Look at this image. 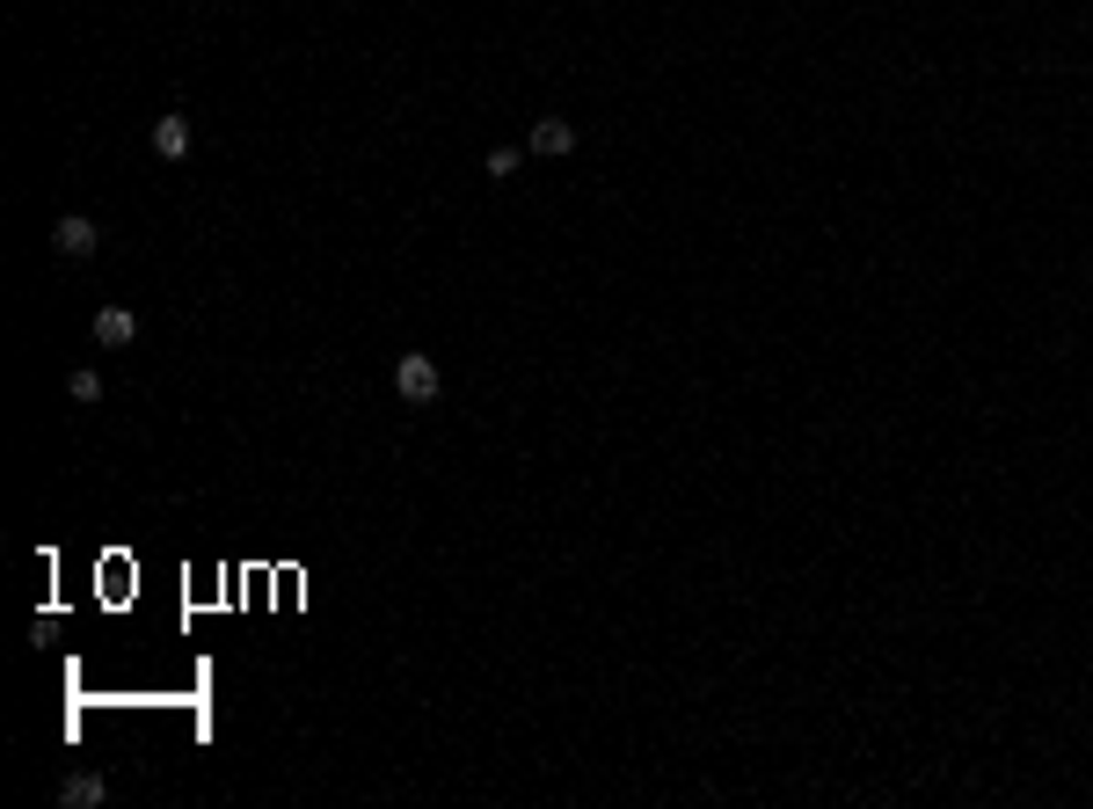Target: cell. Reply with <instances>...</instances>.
Returning a JSON list of instances; mask_svg holds the SVG:
<instances>
[{
  "label": "cell",
  "instance_id": "277c9868",
  "mask_svg": "<svg viewBox=\"0 0 1093 809\" xmlns=\"http://www.w3.org/2000/svg\"><path fill=\"white\" fill-rule=\"evenodd\" d=\"M569 146H576V124H569V117H539V124H533V154L561 160Z\"/></svg>",
  "mask_w": 1093,
  "mask_h": 809
},
{
  "label": "cell",
  "instance_id": "3957f363",
  "mask_svg": "<svg viewBox=\"0 0 1093 809\" xmlns=\"http://www.w3.org/2000/svg\"><path fill=\"white\" fill-rule=\"evenodd\" d=\"M59 802H66V809H103V802H110V780H103V774H66Z\"/></svg>",
  "mask_w": 1093,
  "mask_h": 809
},
{
  "label": "cell",
  "instance_id": "6da1fadb",
  "mask_svg": "<svg viewBox=\"0 0 1093 809\" xmlns=\"http://www.w3.org/2000/svg\"><path fill=\"white\" fill-rule=\"evenodd\" d=\"M394 394H401V402H437V365H431V357H423V351H409V357H401V365H394Z\"/></svg>",
  "mask_w": 1093,
  "mask_h": 809
},
{
  "label": "cell",
  "instance_id": "8992f818",
  "mask_svg": "<svg viewBox=\"0 0 1093 809\" xmlns=\"http://www.w3.org/2000/svg\"><path fill=\"white\" fill-rule=\"evenodd\" d=\"M132 335H140V321L124 314V307H103V314H95V343H132Z\"/></svg>",
  "mask_w": 1093,
  "mask_h": 809
},
{
  "label": "cell",
  "instance_id": "5b68a950",
  "mask_svg": "<svg viewBox=\"0 0 1093 809\" xmlns=\"http://www.w3.org/2000/svg\"><path fill=\"white\" fill-rule=\"evenodd\" d=\"M154 154L161 160H183V154H190V124H183V117H161L154 124Z\"/></svg>",
  "mask_w": 1093,
  "mask_h": 809
},
{
  "label": "cell",
  "instance_id": "7a4b0ae2",
  "mask_svg": "<svg viewBox=\"0 0 1093 809\" xmlns=\"http://www.w3.org/2000/svg\"><path fill=\"white\" fill-rule=\"evenodd\" d=\"M52 248L59 256H95V248H103V227H95L87 211H66V219L52 227Z\"/></svg>",
  "mask_w": 1093,
  "mask_h": 809
},
{
  "label": "cell",
  "instance_id": "ba28073f",
  "mask_svg": "<svg viewBox=\"0 0 1093 809\" xmlns=\"http://www.w3.org/2000/svg\"><path fill=\"white\" fill-rule=\"evenodd\" d=\"M66 394H73V402H103V372H73Z\"/></svg>",
  "mask_w": 1093,
  "mask_h": 809
},
{
  "label": "cell",
  "instance_id": "52a82bcc",
  "mask_svg": "<svg viewBox=\"0 0 1093 809\" xmlns=\"http://www.w3.org/2000/svg\"><path fill=\"white\" fill-rule=\"evenodd\" d=\"M482 168H488L496 183H511V176H518V146H488V160H482Z\"/></svg>",
  "mask_w": 1093,
  "mask_h": 809
}]
</instances>
